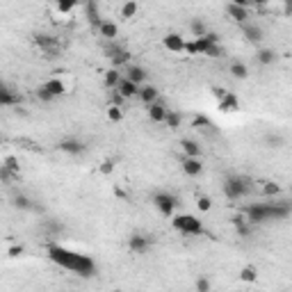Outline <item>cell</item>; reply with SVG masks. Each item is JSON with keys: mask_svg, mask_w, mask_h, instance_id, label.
<instances>
[{"mask_svg": "<svg viewBox=\"0 0 292 292\" xmlns=\"http://www.w3.org/2000/svg\"><path fill=\"white\" fill-rule=\"evenodd\" d=\"M146 69H142L139 64H128L126 67V78H128L130 82H135V85H144L146 82Z\"/></svg>", "mask_w": 292, "mask_h": 292, "instance_id": "obj_12", "label": "cell"}, {"mask_svg": "<svg viewBox=\"0 0 292 292\" xmlns=\"http://www.w3.org/2000/svg\"><path fill=\"white\" fill-rule=\"evenodd\" d=\"M171 224H174V228L178 233H183V235H203L205 233L203 221L194 215H176L174 219H171Z\"/></svg>", "mask_w": 292, "mask_h": 292, "instance_id": "obj_4", "label": "cell"}, {"mask_svg": "<svg viewBox=\"0 0 292 292\" xmlns=\"http://www.w3.org/2000/svg\"><path fill=\"white\" fill-rule=\"evenodd\" d=\"M256 57H258V62H260V64H274V60H276L274 51H269V48H260Z\"/></svg>", "mask_w": 292, "mask_h": 292, "instance_id": "obj_26", "label": "cell"}, {"mask_svg": "<svg viewBox=\"0 0 292 292\" xmlns=\"http://www.w3.org/2000/svg\"><path fill=\"white\" fill-rule=\"evenodd\" d=\"M226 14L231 16L233 21H237L240 26L249 23V19H251V14H249V5L242 3V0H237V3H228V5H226Z\"/></svg>", "mask_w": 292, "mask_h": 292, "instance_id": "obj_6", "label": "cell"}, {"mask_svg": "<svg viewBox=\"0 0 292 292\" xmlns=\"http://www.w3.org/2000/svg\"><path fill=\"white\" fill-rule=\"evenodd\" d=\"M212 44H219V39H217V35L208 32V35L201 37V39L187 41V53H190V55H205V53H208V48H210Z\"/></svg>", "mask_w": 292, "mask_h": 292, "instance_id": "obj_5", "label": "cell"}, {"mask_svg": "<svg viewBox=\"0 0 292 292\" xmlns=\"http://www.w3.org/2000/svg\"><path fill=\"white\" fill-rule=\"evenodd\" d=\"M112 169H114V162H112V160H105V162H103V167H101V171H103V174H112Z\"/></svg>", "mask_w": 292, "mask_h": 292, "instance_id": "obj_37", "label": "cell"}, {"mask_svg": "<svg viewBox=\"0 0 292 292\" xmlns=\"http://www.w3.org/2000/svg\"><path fill=\"white\" fill-rule=\"evenodd\" d=\"M180 121H183V117H180L178 112H171V110H169V114H167V121H164V126H169V128H178Z\"/></svg>", "mask_w": 292, "mask_h": 292, "instance_id": "obj_30", "label": "cell"}, {"mask_svg": "<svg viewBox=\"0 0 292 292\" xmlns=\"http://www.w3.org/2000/svg\"><path fill=\"white\" fill-rule=\"evenodd\" d=\"M285 14H292V3H287L285 5Z\"/></svg>", "mask_w": 292, "mask_h": 292, "instance_id": "obj_39", "label": "cell"}, {"mask_svg": "<svg viewBox=\"0 0 292 292\" xmlns=\"http://www.w3.org/2000/svg\"><path fill=\"white\" fill-rule=\"evenodd\" d=\"M180 146H183L185 158H201V144L199 142H194V139H183Z\"/></svg>", "mask_w": 292, "mask_h": 292, "instance_id": "obj_18", "label": "cell"}, {"mask_svg": "<svg viewBox=\"0 0 292 292\" xmlns=\"http://www.w3.org/2000/svg\"><path fill=\"white\" fill-rule=\"evenodd\" d=\"M117 92L121 94L123 98H133V96H139V85H135V82H130L128 78L123 76V78H121V82H119Z\"/></svg>", "mask_w": 292, "mask_h": 292, "instance_id": "obj_15", "label": "cell"}, {"mask_svg": "<svg viewBox=\"0 0 292 292\" xmlns=\"http://www.w3.org/2000/svg\"><path fill=\"white\" fill-rule=\"evenodd\" d=\"M60 149L64 151V153H73V155H78V153H82L85 151V146H82L78 139H64V142L60 144Z\"/></svg>", "mask_w": 292, "mask_h": 292, "instance_id": "obj_21", "label": "cell"}, {"mask_svg": "<svg viewBox=\"0 0 292 292\" xmlns=\"http://www.w3.org/2000/svg\"><path fill=\"white\" fill-rule=\"evenodd\" d=\"M219 110L221 112H235V110H240V101H237L235 94H226L224 98L219 101Z\"/></svg>", "mask_w": 292, "mask_h": 292, "instance_id": "obj_17", "label": "cell"}, {"mask_svg": "<svg viewBox=\"0 0 292 292\" xmlns=\"http://www.w3.org/2000/svg\"><path fill=\"white\" fill-rule=\"evenodd\" d=\"M153 203L164 217H174V210H176V203H178V201L171 194H167V192H160V194L153 196Z\"/></svg>", "mask_w": 292, "mask_h": 292, "instance_id": "obj_7", "label": "cell"}, {"mask_svg": "<svg viewBox=\"0 0 292 292\" xmlns=\"http://www.w3.org/2000/svg\"><path fill=\"white\" fill-rule=\"evenodd\" d=\"M128 246H130V251L133 253H146L149 251V246H151V240L149 237H144V235H133L128 240Z\"/></svg>", "mask_w": 292, "mask_h": 292, "instance_id": "obj_16", "label": "cell"}, {"mask_svg": "<svg viewBox=\"0 0 292 292\" xmlns=\"http://www.w3.org/2000/svg\"><path fill=\"white\" fill-rule=\"evenodd\" d=\"M98 32H101V37H105L108 41H114L119 37V28H117V23H112V21H103L101 28H98Z\"/></svg>", "mask_w": 292, "mask_h": 292, "instance_id": "obj_19", "label": "cell"}, {"mask_svg": "<svg viewBox=\"0 0 292 292\" xmlns=\"http://www.w3.org/2000/svg\"><path fill=\"white\" fill-rule=\"evenodd\" d=\"M208 57H224V48L219 46V44H212L210 48H208V53H205Z\"/></svg>", "mask_w": 292, "mask_h": 292, "instance_id": "obj_34", "label": "cell"}, {"mask_svg": "<svg viewBox=\"0 0 292 292\" xmlns=\"http://www.w3.org/2000/svg\"><path fill=\"white\" fill-rule=\"evenodd\" d=\"M119 82H121V73L117 71V69H110L108 73H105V87L110 89H117Z\"/></svg>", "mask_w": 292, "mask_h": 292, "instance_id": "obj_25", "label": "cell"}, {"mask_svg": "<svg viewBox=\"0 0 292 292\" xmlns=\"http://www.w3.org/2000/svg\"><path fill=\"white\" fill-rule=\"evenodd\" d=\"M16 205H19V208H30V203H28L26 196H16Z\"/></svg>", "mask_w": 292, "mask_h": 292, "instance_id": "obj_38", "label": "cell"}, {"mask_svg": "<svg viewBox=\"0 0 292 292\" xmlns=\"http://www.w3.org/2000/svg\"><path fill=\"white\" fill-rule=\"evenodd\" d=\"M278 192H281V187H278L276 183H272V180H262L260 183V194L262 196H276Z\"/></svg>", "mask_w": 292, "mask_h": 292, "instance_id": "obj_24", "label": "cell"}, {"mask_svg": "<svg viewBox=\"0 0 292 292\" xmlns=\"http://www.w3.org/2000/svg\"><path fill=\"white\" fill-rule=\"evenodd\" d=\"M196 290L199 292H210V281H208L205 276H201L199 281H196Z\"/></svg>", "mask_w": 292, "mask_h": 292, "instance_id": "obj_35", "label": "cell"}, {"mask_svg": "<svg viewBox=\"0 0 292 292\" xmlns=\"http://www.w3.org/2000/svg\"><path fill=\"white\" fill-rule=\"evenodd\" d=\"M237 278H240V281H244V283H256L258 269L253 265H246V267H242V272L237 274Z\"/></svg>", "mask_w": 292, "mask_h": 292, "instance_id": "obj_22", "label": "cell"}, {"mask_svg": "<svg viewBox=\"0 0 292 292\" xmlns=\"http://www.w3.org/2000/svg\"><path fill=\"white\" fill-rule=\"evenodd\" d=\"M290 212V205L281 201H267V203H253L246 208V219L249 224H262L267 219H283Z\"/></svg>", "mask_w": 292, "mask_h": 292, "instance_id": "obj_2", "label": "cell"}, {"mask_svg": "<svg viewBox=\"0 0 292 292\" xmlns=\"http://www.w3.org/2000/svg\"><path fill=\"white\" fill-rule=\"evenodd\" d=\"M135 14H137V3H133V0H130V3H126V5L121 7V16H123V19H133Z\"/></svg>", "mask_w": 292, "mask_h": 292, "instance_id": "obj_29", "label": "cell"}, {"mask_svg": "<svg viewBox=\"0 0 292 292\" xmlns=\"http://www.w3.org/2000/svg\"><path fill=\"white\" fill-rule=\"evenodd\" d=\"M146 112H149V119L153 123H164L167 121V114H169V110H167V105L164 103H153V105H149L146 108Z\"/></svg>", "mask_w": 292, "mask_h": 292, "instance_id": "obj_10", "label": "cell"}, {"mask_svg": "<svg viewBox=\"0 0 292 292\" xmlns=\"http://www.w3.org/2000/svg\"><path fill=\"white\" fill-rule=\"evenodd\" d=\"M196 208H199L201 212H208L212 208V199H210V196H199V201H196Z\"/></svg>", "mask_w": 292, "mask_h": 292, "instance_id": "obj_31", "label": "cell"}, {"mask_svg": "<svg viewBox=\"0 0 292 292\" xmlns=\"http://www.w3.org/2000/svg\"><path fill=\"white\" fill-rule=\"evenodd\" d=\"M35 44L44 51V55H48V57H57L62 51L55 37H48V35H35Z\"/></svg>", "mask_w": 292, "mask_h": 292, "instance_id": "obj_8", "label": "cell"}, {"mask_svg": "<svg viewBox=\"0 0 292 292\" xmlns=\"http://www.w3.org/2000/svg\"><path fill=\"white\" fill-rule=\"evenodd\" d=\"M240 30H242V35L246 37V41H251V44H258V41L262 39V28L251 23V21L244 23V26H240Z\"/></svg>", "mask_w": 292, "mask_h": 292, "instance_id": "obj_13", "label": "cell"}, {"mask_svg": "<svg viewBox=\"0 0 292 292\" xmlns=\"http://www.w3.org/2000/svg\"><path fill=\"white\" fill-rule=\"evenodd\" d=\"M183 171L190 178H196V176L203 174V164H201V158H183Z\"/></svg>", "mask_w": 292, "mask_h": 292, "instance_id": "obj_11", "label": "cell"}, {"mask_svg": "<svg viewBox=\"0 0 292 292\" xmlns=\"http://www.w3.org/2000/svg\"><path fill=\"white\" fill-rule=\"evenodd\" d=\"M0 103H3L5 108H10V105H14V103H19V98H16L14 94H12L7 87H3V92H0Z\"/></svg>", "mask_w": 292, "mask_h": 292, "instance_id": "obj_27", "label": "cell"}, {"mask_svg": "<svg viewBox=\"0 0 292 292\" xmlns=\"http://www.w3.org/2000/svg\"><path fill=\"white\" fill-rule=\"evenodd\" d=\"M158 87H153V85H144V87H139V101L146 103V108L149 105H153V103H158Z\"/></svg>", "mask_w": 292, "mask_h": 292, "instance_id": "obj_14", "label": "cell"}, {"mask_svg": "<svg viewBox=\"0 0 292 292\" xmlns=\"http://www.w3.org/2000/svg\"><path fill=\"white\" fill-rule=\"evenodd\" d=\"M231 73H233V78H237V80L249 78V69H246L244 62H233V64H231Z\"/></svg>", "mask_w": 292, "mask_h": 292, "instance_id": "obj_23", "label": "cell"}, {"mask_svg": "<svg viewBox=\"0 0 292 292\" xmlns=\"http://www.w3.org/2000/svg\"><path fill=\"white\" fill-rule=\"evenodd\" d=\"M162 44H164V48H167L169 53H183V51H187V41H185L180 35H176V32H171V35L164 37Z\"/></svg>", "mask_w": 292, "mask_h": 292, "instance_id": "obj_9", "label": "cell"}, {"mask_svg": "<svg viewBox=\"0 0 292 292\" xmlns=\"http://www.w3.org/2000/svg\"><path fill=\"white\" fill-rule=\"evenodd\" d=\"M55 10L60 12V14H71V12L76 10V3H57Z\"/></svg>", "mask_w": 292, "mask_h": 292, "instance_id": "obj_33", "label": "cell"}, {"mask_svg": "<svg viewBox=\"0 0 292 292\" xmlns=\"http://www.w3.org/2000/svg\"><path fill=\"white\" fill-rule=\"evenodd\" d=\"M108 119L110 121H121L123 119V112H121V108H117V105H110V110H108Z\"/></svg>", "mask_w": 292, "mask_h": 292, "instance_id": "obj_32", "label": "cell"}, {"mask_svg": "<svg viewBox=\"0 0 292 292\" xmlns=\"http://www.w3.org/2000/svg\"><path fill=\"white\" fill-rule=\"evenodd\" d=\"M192 35H194V39H201V37L208 35V28L201 21H192Z\"/></svg>", "mask_w": 292, "mask_h": 292, "instance_id": "obj_28", "label": "cell"}, {"mask_svg": "<svg viewBox=\"0 0 292 292\" xmlns=\"http://www.w3.org/2000/svg\"><path fill=\"white\" fill-rule=\"evenodd\" d=\"M48 258H51L55 265H60L62 269L73 272V274H78V276L89 278L96 274V262H94L92 258L85 256V253L73 251V249H67V246H62V244L48 246Z\"/></svg>", "mask_w": 292, "mask_h": 292, "instance_id": "obj_1", "label": "cell"}, {"mask_svg": "<svg viewBox=\"0 0 292 292\" xmlns=\"http://www.w3.org/2000/svg\"><path fill=\"white\" fill-rule=\"evenodd\" d=\"M44 87H46V92L51 94L53 98H57V96H64V94H67V87H64V82H62V80H57V78H53V80H48L46 85H44Z\"/></svg>", "mask_w": 292, "mask_h": 292, "instance_id": "obj_20", "label": "cell"}, {"mask_svg": "<svg viewBox=\"0 0 292 292\" xmlns=\"http://www.w3.org/2000/svg\"><path fill=\"white\" fill-rule=\"evenodd\" d=\"M253 190H256V183H251V180L244 178V176H228V178L224 180V194L231 201L244 199V196H249Z\"/></svg>", "mask_w": 292, "mask_h": 292, "instance_id": "obj_3", "label": "cell"}, {"mask_svg": "<svg viewBox=\"0 0 292 292\" xmlns=\"http://www.w3.org/2000/svg\"><path fill=\"white\" fill-rule=\"evenodd\" d=\"M37 96H39L41 101H46V103H48V101H55V98H53L51 94L46 92V87H39V89H37Z\"/></svg>", "mask_w": 292, "mask_h": 292, "instance_id": "obj_36", "label": "cell"}]
</instances>
